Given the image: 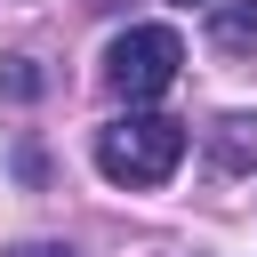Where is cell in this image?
<instances>
[{
	"label": "cell",
	"instance_id": "cell-5",
	"mask_svg": "<svg viewBox=\"0 0 257 257\" xmlns=\"http://www.w3.org/2000/svg\"><path fill=\"white\" fill-rule=\"evenodd\" d=\"M0 80H8V96H32V88H40V72H32V56H16V64L0 72Z\"/></svg>",
	"mask_w": 257,
	"mask_h": 257
},
{
	"label": "cell",
	"instance_id": "cell-4",
	"mask_svg": "<svg viewBox=\"0 0 257 257\" xmlns=\"http://www.w3.org/2000/svg\"><path fill=\"white\" fill-rule=\"evenodd\" d=\"M209 40H217L225 56H249V48H257V0H225V8L209 16Z\"/></svg>",
	"mask_w": 257,
	"mask_h": 257
},
{
	"label": "cell",
	"instance_id": "cell-6",
	"mask_svg": "<svg viewBox=\"0 0 257 257\" xmlns=\"http://www.w3.org/2000/svg\"><path fill=\"white\" fill-rule=\"evenodd\" d=\"M16 257H72V249H56V241H32V249H16Z\"/></svg>",
	"mask_w": 257,
	"mask_h": 257
},
{
	"label": "cell",
	"instance_id": "cell-1",
	"mask_svg": "<svg viewBox=\"0 0 257 257\" xmlns=\"http://www.w3.org/2000/svg\"><path fill=\"white\" fill-rule=\"evenodd\" d=\"M177 161H185V120L169 112H120L96 128V169L112 185H161L177 177Z\"/></svg>",
	"mask_w": 257,
	"mask_h": 257
},
{
	"label": "cell",
	"instance_id": "cell-3",
	"mask_svg": "<svg viewBox=\"0 0 257 257\" xmlns=\"http://www.w3.org/2000/svg\"><path fill=\"white\" fill-rule=\"evenodd\" d=\"M209 161H217L225 177H249V169H257V112H225V120L209 128Z\"/></svg>",
	"mask_w": 257,
	"mask_h": 257
},
{
	"label": "cell",
	"instance_id": "cell-7",
	"mask_svg": "<svg viewBox=\"0 0 257 257\" xmlns=\"http://www.w3.org/2000/svg\"><path fill=\"white\" fill-rule=\"evenodd\" d=\"M185 8H193V0H185Z\"/></svg>",
	"mask_w": 257,
	"mask_h": 257
},
{
	"label": "cell",
	"instance_id": "cell-2",
	"mask_svg": "<svg viewBox=\"0 0 257 257\" xmlns=\"http://www.w3.org/2000/svg\"><path fill=\"white\" fill-rule=\"evenodd\" d=\"M177 64H185L177 24H128V32L112 40V56H104V80H112V96H128V104H153V96L177 80Z\"/></svg>",
	"mask_w": 257,
	"mask_h": 257
}]
</instances>
